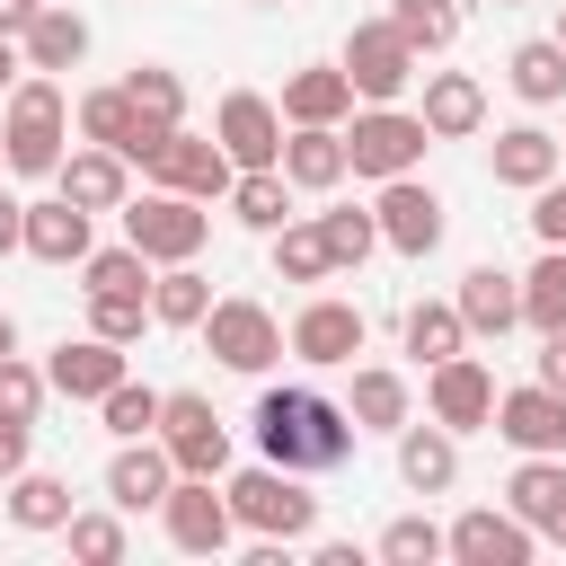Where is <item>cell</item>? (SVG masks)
Listing matches in <instances>:
<instances>
[{"instance_id": "cell-1", "label": "cell", "mask_w": 566, "mask_h": 566, "mask_svg": "<svg viewBox=\"0 0 566 566\" xmlns=\"http://www.w3.org/2000/svg\"><path fill=\"white\" fill-rule=\"evenodd\" d=\"M256 451L274 460V469H301V478H318V469H345L354 460V407L345 398H327V389H256Z\"/></svg>"}, {"instance_id": "cell-2", "label": "cell", "mask_w": 566, "mask_h": 566, "mask_svg": "<svg viewBox=\"0 0 566 566\" xmlns=\"http://www.w3.org/2000/svg\"><path fill=\"white\" fill-rule=\"evenodd\" d=\"M0 159L9 177H53L71 159V97L53 71H18V88L0 97Z\"/></svg>"}, {"instance_id": "cell-3", "label": "cell", "mask_w": 566, "mask_h": 566, "mask_svg": "<svg viewBox=\"0 0 566 566\" xmlns=\"http://www.w3.org/2000/svg\"><path fill=\"white\" fill-rule=\"evenodd\" d=\"M221 495H230V513H239V531H248V539H283V548H292V539H310V531H318V495L301 486V469L256 460V469H239Z\"/></svg>"}, {"instance_id": "cell-4", "label": "cell", "mask_w": 566, "mask_h": 566, "mask_svg": "<svg viewBox=\"0 0 566 566\" xmlns=\"http://www.w3.org/2000/svg\"><path fill=\"white\" fill-rule=\"evenodd\" d=\"M203 345H212V363L221 371H239V380H265L283 354H292V336H283V318L265 310V301H248V292H221L212 310H203V327H195Z\"/></svg>"}, {"instance_id": "cell-5", "label": "cell", "mask_w": 566, "mask_h": 566, "mask_svg": "<svg viewBox=\"0 0 566 566\" xmlns=\"http://www.w3.org/2000/svg\"><path fill=\"white\" fill-rule=\"evenodd\" d=\"M424 115L416 106H354L345 115V159H354V177H371V186H389V177H416L424 168Z\"/></svg>"}, {"instance_id": "cell-6", "label": "cell", "mask_w": 566, "mask_h": 566, "mask_svg": "<svg viewBox=\"0 0 566 566\" xmlns=\"http://www.w3.org/2000/svg\"><path fill=\"white\" fill-rule=\"evenodd\" d=\"M336 62H345V80H354V97H363V106H398V97L424 80V53H416L389 18H363V27L345 35V53H336Z\"/></svg>"}, {"instance_id": "cell-7", "label": "cell", "mask_w": 566, "mask_h": 566, "mask_svg": "<svg viewBox=\"0 0 566 566\" xmlns=\"http://www.w3.org/2000/svg\"><path fill=\"white\" fill-rule=\"evenodd\" d=\"M124 239H133L150 265H195V256H203V239H212V212H203L195 195L150 186V195H133V203H124Z\"/></svg>"}, {"instance_id": "cell-8", "label": "cell", "mask_w": 566, "mask_h": 566, "mask_svg": "<svg viewBox=\"0 0 566 566\" xmlns=\"http://www.w3.org/2000/svg\"><path fill=\"white\" fill-rule=\"evenodd\" d=\"M159 442H168L177 478H221V469H230V424L212 416L203 389H168V407H159Z\"/></svg>"}, {"instance_id": "cell-9", "label": "cell", "mask_w": 566, "mask_h": 566, "mask_svg": "<svg viewBox=\"0 0 566 566\" xmlns=\"http://www.w3.org/2000/svg\"><path fill=\"white\" fill-rule=\"evenodd\" d=\"M142 177H150V186H168V195H195V203H230V177H239V159H230L221 142H203V133H186V124H177Z\"/></svg>"}, {"instance_id": "cell-10", "label": "cell", "mask_w": 566, "mask_h": 566, "mask_svg": "<svg viewBox=\"0 0 566 566\" xmlns=\"http://www.w3.org/2000/svg\"><path fill=\"white\" fill-rule=\"evenodd\" d=\"M292 336V363H310V371H345L354 354H363V310L354 301H336V292H318V301H301V318L283 327Z\"/></svg>"}, {"instance_id": "cell-11", "label": "cell", "mask_w": 566, "mask_h": 566, "mask_svg": "<svg viewBox=\"0 0 566 566\" xmlns=\"http://www.w3.org/2000/svg\"><path fill=\"white\" fill-rule=\"evenodd\" d=\"M124 371H133V363H124V345H115V336H97V327H80V336H62V345L44 354V380H53V398H71V407H97Z\"/></svg>"}, {"instance_id": "cell-12", "label": "cell", "mask_w": 566, "mask_h": 566, "mask_svg": "<svg viewBox=\"0 0 566 566\" xmlns=\"http://www.w3.org/2000/svg\"><path fill=\"white\" fill-rule=\"evenodd\" d=\"M159 522H168V548H186V557H221L239 539V513H230V495H212V478H177Z\"/></svg>"}, {"instance_id": "cell-13", "label": "cell", "mask_w": 566, "mask_h": 566, "mask_svg": "<svg viewBox=\"0 0 566 566\" xmlns=\"http://www.w3.org/2000/svg\"><path fill=\"white\" fill-rule=\"evenodd\" d=\"M212 142L239 159V168H283V106L256 97V88H230L212 106Z\"/></svg>"}, {"instance_id": "cell-14", "label": "cell", "mask_w": 566, "mask_h": 566, "mask_svg": "<svg viewBox=\"0 0 566 566\" xmlns=\"http://www.w3.org/2000/svg\"><path fill=\"white\" fill-rule=\"evenodd\" d=\"M371 212H380V248H398V256H416V265H424V256L442 248V230H451V221H442V195H433L424 177H389Z\"/></svg>"}, {"instance_id": "cell-15", "label": "cell", "mask_w": 566, "mask_h": 566, "mask_svg": "<svg viewBox=\"0 0 566 566\" xmlns=\"http://www.w3.org/2000/svg\"><path fill=\"white\" fill-rule=\"evenodd\" d=\"M424 416H433V424H451V433H478V424H495V371H486L478 354H451V363H433V371H424Z\"/></svg>"}, {"instance_id": "cell-16", "label": "cell", "mask_w": 566, "mask_h": 566, "mask_svg": "<svg viewBox=\"0 0 566 566\" xmlns=\"http://www.w3.org/2000/svg\"><path fill=\"white\" fill-rule=\"evenodd\" d=\"M451 557L460 566H531L539 557V531L513 513V504H469L451 522Z\"/></svg>"}, {"instance_id": "cell-17", "label": "cell", "mask_w": 566, "mask_h": 566, "mask_svg": "<svg viewBox=\"0 0 566 566\" xmlns=\"http://www.w3.org/2000/svg\"><path fill=\"white\" fill-rule=\"evenodd\" d=\"M504 504H513L548 548H566V451H522V469L504 478Z\"/></svg>"}, {"instance_id": "cell-18", "label": "cell", "mask_w": 566, "mask_h": 566, "mask_svg": "<svg viewBox=\"0 0 566 566\" xmlns=\"http://www.w3.org/2000/svg\"><path fill=\"white\" fill-rule=\"evenodd\" d=\"M168 486H177V460H168V442H159V433L115 442V460H106V504H124V513H159V504H168Z\"/></svg>"}, {"instance_id": "cell-19", "label": "cell", "mask_w": 566, "mask_h": 566, "mask_svg": "<svg viewBox=\"0 0 566 566\" xmlns=\"http://www.w3.org/2000/svg\"><path fill=\"white\" fill-rule=\"evenodd\" d=\"M495 433L513 451H566V389H548V380L495 389Z\"/></svg>"}, {"instance_id": "cell-20", "label": "cell", "mask_w": 566, "mask_h": 566, "mask_svg": "<svg viewBox=\"0 0 566 566\" xmlns=\"http://www.w3.org/2000/svg\"><path fill=\"white\" fill-rule=\"evenodd\" d=\"M53 186H62L80 212H124V203H133V159L106 150V142H80V150L53 168Z\"/></svg>"}, {"instance_id": "cell-21", "label": "cell", "mask_w": 566, "mask_h": 566, "mask_svg": "<svg viewBox=\"0 0 566 566\" xmlns=\"http://www.w3.org/2000/svg\"><path fill=\"white\" fill-rule=\"evenodd\" d=\"M283 124H345L363 97H354V80H345V62H301V71H283Z\"/></svg>"}, {"instance_id": "cell-22", "label": "cell", "mask_w": 566, "mask_h": 566, "mask_svg": "<svg viewBox=\"0 0 566 566\" xmlns=\"http://www.w3.org/2000/svg\"><path fill=\"white\" fill-rule=\"evenodd\" d=\"M486 168H495V186L539 195V186L566 168V150H557V133H548V124H504V133H495V150H486Z\"/></svg>"}, {"instance_id": "cell-23", "label": "cell", "mask_w": 566, "mask_h": 566, "mask_svg": "<svg viewBox=\"0 0 566 566\" xmlns=\"http://www.w3.org/2000/svg\"><path fill=\"white\" fill-rule=\"evenodd\" d=\"M283 177H292L301 195H336V186L354 177L345 124H292V133H283Z\"/></svg>"}, {"instance_id": "cell-24", "label": "cell", "mask_w": 566, "mask_h": 566, "mask_svg": "<svg viewBox=\"0 0 566 566\" xmlns=\"http://www.w3.org/2000/svg\"><path fill=\"white\" fill-rule=\"evenodd\" d=\"M88 221H97V212H80V203L53 186L44 203H27V256H35V265H80V256L97 248Z\"/></svg>"}, {"instance_id": "cell-25", "label": "cell", "mask_w": 566, "mask_h": 566, "mask_svg": "<svg viewBox=\"0 0 566 566\" xmlns=\"http://www.w3.org/2000/svg\"><path fill=\"white\" fill-rule=\"evenodd\" d=\"M424 133L433 142H469L478 124H486V80L478 71H424Z\"/></svg>"}, {"instance_id": "cell-26", "label": "cell", "mask_w": 566, "mask_h": 566, "mask_svg": "<svg viewBox=\"0 0 566 566\" xmlns=\"http://www.w3.org/2000/svg\"><path fill=\"white\" fill-rule=\"evenodd\" d=\"M398 478L416 486V495H451L460 486V433L451 424H398Z\"/></svg>"}, {"instance_id": "cell-27", "label": "cell", "mask_w": 566, "mask_h": 566, "mask_svg": "<svg viewBox=\"0 0 566 566\" xmlns=\"http://www.w3.org/2000/svg\"><path fill=\"white\" fill-rule=\"evenodd\" d=\"M18 53H27V71H80L88 62V18L80 9H62V0H44L35 18H27V35H18Z\"/></svg>"}, {"instance_id": "cell-28", "label": "cell", "mask_w": 566, "mask_h": 566, "mask_svg": "<svg viewBox=\"0 0 566 566\" xmlns=\"http://www.w3.org/2000/svg\"><path fill=\"white\" fill-rule=\"evenodd\" d=\"M451 301H460L469 336H513L522 327V274H504V265H469Z\"/></svg>"}, {"instance_id": "cell-29", "label": "cell", "mask_w": 566, "mask_h": 566, "mask_svg": "<svg viewBox=\"0 0 566 566\" xmlns=\"http://www.w3.org/2000/svg\"><path fill=\"white\" fill-rule=\"evenodd\" d=\"M345 407H354V424H363V433H398V424L416 416V389H407V371H389V363H354Z\"/></svg>"}, {"instance_id": "cell-30", "label": "cell", "mask_w": 566, "mask_h": 566, "mask_svg": "<svg viewBox=\"0 0 566 566\" xmlns=\"http://www.w3.org/2000/svg\"><path fill=\"white\" fill-rule=\"evenodd\" d=\"M292 195H301V186H292L283 168H239V177H230V221L256 230V239H274V230L292 221Z\"/></svg>"}, {"instance_id": "cell-31", "label": "cell", "mask_w": 566, "mask_h": 566, "mask_svg": "<svg viewBox=\"0 0 566 566\" xmlns=\"http://www.w3.org/2000/svg\"><path fill=\"white\" fill-rule=\"evenodd\" d=\"M398 345H407L424 371H433V363H451V354H469V318H460V301H407Z\"/></svg>"}, {"instance_id": "cell-32", "label": "cell", "mask_w": 566, "mask_h": 566, "mask_svg": "<svg viewBox=\"0 0 566 566\" xmlns=\"http://www.w3.org/2000/svg\"><path fill=\"white\" fill-rule=\"evenodd\" d=\"M0 504H9V522H18V531H35V539H44V531H62V522L80 513V504H71V478H53V469H18V478L0 486Z\"/></svg>"}, {"instance_id": "cell-33", "label": "cell", "mask_w": 566, "mask_h": 566, "mask_svg": "<svg viewBox=\"0 0 566 566\" xmlns=\"http://www.w3.org/2000/svg\"><path fill=\"white\" fill-rule=\"evenodd\" d=\"M504 88H513L522 106H557V97H566V44H557V35L513 44V53H504Z\"/></svg>"}, {"instance_id": "cell-34", "label": "cell", "mask_w": 566, "mask_h": 566, "mask_svg": "<svg viewBox=\"0 0 566 566\" xmlns=\"http://www.w3.org/2000/svg\"><path fill=\"white\" fill-rule=\"evenodd\" d=\"M71 124H80V142H106V150H124V142H133V124H142V106H133V88L115 80V88H80Z\"/></svg>"}, {"instance_id": "cell-35", "label": "cell", "mask_w": 566, "mask_h": 566, "mask_svg": "<svg viewBox=\"0 0 566 566\" xmlns=\"http://www.w3.org/2000/svg\"><path fill=\"white\" fill-rule=\"evenodd\" d=\"M522 327L557 336L566 327V248H539V265L522 274Z\"/></svg>"}, {"instance_id": "cell-36", "label": "cell", "mask_w": 566, "mask_h": 566, "mask_svg": "<svg viewBox=\"0 0 566 566\" xmlns=\"http://www.w3.org/2000/svg\"><path fill=\"white\" fill-rule=\"evenodd\" d=\"M203 310H212V283L195 265H159L150 274V318L159 327H203Z\"/></svg>"}, {"instance_id": "cell-37", "label": "cell", "mask_w": 566, "mask_h": 566, "mask_svg": "<svg viewBox=\"0 0 566 566\" xmlns=\"http://www.w3.org/2000/svg\"><path fill=\"white\" fill-rule=\"evenodd\" d=\"M159 407H168V389H150V380H115L106 398H97V416H106V433L115 442H142V433H159Z\"/></svg>"}, {"instance_id": "cell-38", "label": "cell", "mask_w": 566, "mask_h": 566, "mask_svg": "<svg viewBox=\"0 0 566 566\" xmlns=\"http://www.w3.org/2000/svg\"><path fill=\"white\" fill-rule=\"evenodd\" d=\"M389 27L433 62V53H451V44H460V0H389Z\"/></svg>"}, {"instance_id": "cell-39", "label": "cell", "mask_w": 566, "mask_h": 566, "mask_svg": "<svg viewBox=\"0 0 566 566\" xmlns=\"http://www.w3.org/2000/svg\"><path fill=\"white\" fill-rule=\"evenodd\" d=\"M274 274H283V283H327V274H336L327 230H318V221H283V230H274Z\"/></svg>"}, {"instance_id": "cell-40", "label": "cell", "mask_w": 566, "mask_h": 566, "mask_svg": "<svg viewBox=\"0 0 566 566\" xmlns=\"http://www.w3.org/2000/svg\"><path fill=\"white\" fill-rule=\"evenodd\" d=\"M150 256L133 248V239H115V248H88L80 256V292H150Z\"/></svg>"}, {"instance_id": "cell-41", "label": "cell", "mask_w": 566, "mask_h": 566, "mask_svg": "<svg viewBox=\"0 0 566 566\" xmlns=\"http://www.w3.org/2000/svg\"><path fill=\"white\" fill-rule=\"evenodd\" d=\"M62 539H71V557H88V566H124V548H133L124 504H115V513H71V522H62Z\"/></svg>"}, {"instance_id": "cell-42", "label": "cell", "mask_w": 566, "mask_h": 566, "mask_svg": "<svg viewBox=\"0 0 566 566\" xmlns=\"http://www.w3.org/2000/svg\"><path fill=\"white\" fill-rule=\"evenodd\" d=\"M380 557H389V566H433V557H451V531L424 522V513H398V522L380 531Z\"/></svg>"}, {"instance_id": "cell-43", "label": "cell", "mask_w": 566, "mask_h": 566, "mask_svg": "<svg viewBox=\"0 0 566 566\" xmlns=\"http://www.w3.org/2000/svg\"><path fill=\"white\" fill-rule=\"evenodd\" d=\"M88 327L115 345H142V327H159V318H150V292H88Z\"/></svg>"}, {"instance_id": "cell-44", "label": "cell", "mask_w": 566, "mask_h": 566, "mask_svg": "<svg viewBox=\"0 0 566 566\" xmlns=\"http://www.w3.org/2000/svg\"><path fill=\"white\" fill-rule=\"evenodd\" d=\"M124 88H133V106H142V115L186 124V80H177L168 62H133V80H124Z\"/></svg>"}, {"instance_id": "cell-45", "label": "cell", "mask_w": 566, "mask_h": 566, "mask_svg": "<svg viewBox=\"0 0 566 566\" xmlns=\"http://www.w3.org/2000/svg\"><path fill=\"white\" fill-rule=\"evenodd\" d=\"M318 230H327V256H336V274H354V265L380 248V212H318Z\"/></svg>"}, {"instance_id": "cell-46", "label": "cell", "mask_w": 566, "mask_h": 566, "mask_svg": "<svg viewBox=\"0 0 566 566\" xmlns=\"http://www.w3.org/2000/svg\"><path fill=\"white\" fill-rule=\"evenodd\" d=\"M44 398H53V380H44V363H18V354H0V416H18V424H35V416H44Z\"/></svg>"}, {"instance_id": "cell-47", "label": "cell", "mask_w": 566, "mask_h": 566, "mask_svg": "<svg viewBox=\"0 0 566 566\" xmlns=\"http://www.w3.org/2000/svg\"><path fill=\"white\" fill-rule=\"evenodd\" d=\"M531 230H539V248H566V168L531 195Z\"/></svg>"}, {"instance_id": "cell-48", "label": "cell", "mask_w": 566, "mask_h": 566, "mask_svg": "<svg viewBox=\"0 0 566 566\" xmlns=\"http://www.w3.org/2000/svg\"><path fill=\"white\" fill-rule=\"evenodd\" d=\"M27 442H35V424H18V416H0V486L27 469Z\"/></svg>"}, {"instance_id": "cell-49", "label": "cell", "mask_w": 566, "mask_h": 566, "mask_svg": "<svg viewBox=\"0 0 566 566\" xmlns=\"http://www.w3.org/2000/svg\"><path fill=\"white\" fill-rule=\"evenodd\" d=\"M18 248H27V203L0 186V256H18Z\"/></svg>"}, {"instance_id": "cell-50", "label": "cell", "mask_w": 566, "mask_h": 566, "mask_svg": "<svg viewBox=\"0 0 566 566\" xmlns=\"http://www.w3.org/2000/svg\"><path fill=\"white\" fill-rule=\"evenodd\" d=\"M539 380H548V389H566V327H557V336H539Z\"/></svg>"}, {"instance_id": "cell-51", "label": "cell", "mask_w": 566, "mask_h": 566, "mask_svg": "<svg viewBox=\"0 0 566 566\" xmlns=\"http://www.w3.org/2000/svg\"><path fill=\"white\" fill-rule=\"evenodd\" d=\"M35 9H44V0H0V35H9V44H18V35H27V18H35Z\"/></svg>"}, {"instance_id": "cell-52", "label": "cell", "mask_w": 566, "mask_h": 566, "mask_svg": "<svg viewBox=\"0 0 566 566\" xmlns=\"http://www.w3.org/2000/svg\"><path fill=\"white\" fill-rule=\"evenodd\" d=\"M18 71H27V53H18V44H9V35H0V97H9V88H18Z\"/></svg>"}, {"instance_id": "cell-53", "label": "cell", "mask_w": 566, "mask_h": 566, "mask_svg": "<svg viewBox=\"0 0 566 566\" xmlns=\"http://www.w3.org/2000/svg\"><path fill=\"white\" fill-rule=\"evenodd\" d=\"M0 354H18V318L9 310H0Z\"/></svg>"}, {"instance_id": "cell-54", "label": "cell", "mask_w": 566, "mask_h": 566, "mask_svg": "<svg viewBox=\"0 0 566 566\" xmlns=\"http://www.w3.org/2000/svg\"><path fill=\"white\" fill-rule=\"evenodd\" d=\"M557 44H566V9H557Z\"/></svg>"}, {"instance_id": "cell-55", "label": "cell", "mask_w": 566, "mask_h": 566, "mask_svg": "<svg viewBox=\"0 0 566 566\" xmlns=\"http://www.w3.org/2000/svg\"><path fill=\"white\" fill-rule=\"evenodd\" d=\"M495 9H522V0H495Z\"/></svg>"}, {"instance_id": "cell-56", "label": "cell", "mask_w": 566, "mask_h": 566, "mask_svg": "<svg viewBox=\"0 0 566 566\" xmlns=\"http://www.w3.org/2000/svg\"><path fill=\"white\" fill-rule=\"evenodd\" d=\"M256 9H283V0H256Z\"/></svg>"}, {"instance_id": "cell-57", "label": "cell", "mask_w": 566, "mask_h": 566, "mask_svg": "<svg viewBox=\"0 0 566 566\" xmlns=\"http://www.w3.org/2000/svg\"><path fill=\"white\" fill-rule=\"evenodd\" d=\"M0 168H9V159H0Z\"/></svg>"}, {"instance_id": "cell-58", "label": "cell", "mask_w": 566, "mask_h": 566, "mask_svg": "<svg viewBox=\"0 0 566 566\" xmlns=\"http://www.w3.org/2000/svg\"><path fill=\"white\" fill-rule=\"evenodd\" d=\"M557 150H566V142H557Z\"/></svg>"}]
</instances>
